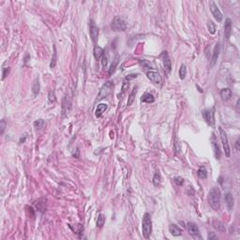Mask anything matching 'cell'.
Returning a JSON list of instances; mask_svg holds the SVG:
<instances>
[{"label":"cell","instance_id":"1","mask_svg":"<svg viewBox=\"0 0 240 240\" xmlns=\"http://www.w3.org/2000/svg\"><path fill=\"white\" fill-rule=\"evenodd\" d=\"M208 203L215 211L220 210V191L218 188H212L208 193Z\"/></svg>","mask_w":240,"mask_h":240},{"label":"cell","instance_id":"2","mask_svg":"<svg viewBox=\"0 0 240 240\" xmlns=\"http://www.w3.org/2000/svg\"><path fill=\"white\" fill-rule=\"evenodd\" d=\"M142 230H143V235H144L145 238L148 239L150 237L151 233H152V220H151V217L149 213H145L144 217H143Z\"/></svg>","mask_w":240,"mask_h":240},{"label":"cell","instance_id":"3","mask_svg":"<svg viewBox=\"0 0 240 240\" xmlns=\"http://www.w3.org/2000/svg\"><path fill=\"white\" fill-rule=\"evenodd\" d=\"M111 27L114 31L115 32H120V31H125L127 28V24L125 21L123 20V18L120 16H116L114 18V20L112 22Z\"/></svg>","mask_w":240,"mask_h":240},{"label":"cell","instance_id":"4","mask_svg":"<svg viewBox=\"0 0 240 240\" xmlns=\"http://www.w3.org/2000/svg\"><path fill=\"white\" fill-rule=\"evenodd\" d=\"M146 76L149 80H150L154 85L156 86H160L162 83V78L160 75L158 71L153 70V69H149L146 71Z\"/></svg>","mask_w":240,"mask_h":240},{"label":"cell","instance_id":"5","mask_svg":"<svg viewBox=\"0 0 240 240\" xmlns=\"http://www.w3.org/2000/svg\"><path fill=\"white\" fill-rule=\"evenodd\" d=\"M219 131L220 139H222V145H223V148H224L225 155L227 156V157H230V155H231V150H230V145H229L228 138H227V134H226V132L223 131V128H222V127H219Z\"/></svg>","mask_w":240,"mask_h":240},{"label":"cell","instance_id":"6","mask_svg":"<svg viewBox=\"0 0 240 240\" xmlns=\"http://www.w3.org/2000/svg\"><path fill=\"white\" fill-rule=\"evenodd\" d=\"M99 27L96 25V23L94 22V20L90 19L89 21V34H90V38L94 43H96L98 41V38H99Z\"/></svg>","mask_w":240,"mask_h":240},{"label":"cell","instance_id":"7","mask_svg":"<svg viewBox=\"0 0 240 240\" xmlns=\"http://www.w3.org/2000/svg\"><path fill=\"white\" fill-rule=\"evenodd\" d=\"M187 227H188L189 233H190L192 238H194V239H202V236H201V235H200L199 228H198V226L195 223L188 222Z\"/></svg>","mask_w":240,"mask_h":240},{"label":"cell","instance_id":"8","mask_svg":"<svg viewBox=\"0 0 240 240\" xmlns=\"http://www.w3.org/2000/svg\"><path fill=\"white\" fill-rule=\"evenodd\" d=\"M209 8H210V10L212 12V15L214 16V18H215L218 22H222L223 16H222V11L219 10L218 6L216 5V3L214 1H210L209 2Z\"/></svg>","mask_w":240,"mask_h":240},{"label":"cell","instance_id":"9","mask_svg":"<svg viewBox=\"0 0 240 240\" xmlns=\"http://www.w3.org/2000/svg\"><path fill=\"white\" fill-rule=\"evenodd\" d=\"M113 88V83L112 82H106L104 85L102 86L100 94H99V100H101L103 98L107 97L110 93H111V90Z\"/></svg>","mask_w":240,"mask_h":240},{"label":"cell","instance_id":"10","mask_svg":"<svg viewBox=\"0 0 240 240\" xmlns=\"http://www.w3.org/2000/svg\"><path fill=\"white\" fill-rule=\"evenodd\" d=\"M203 117L206 121V123H208L209 125L213 126L214 123H215V117H214V111L211 109H206L203 111Z\"/></svg>","mask_w":240,"mask_h":240},{"label":"cell","instance_id":"11","mask_svg":"<svg viewBox=\"0 0 240 240\" xmlns=\"http://www.w3.org/2000/svg\"><path fill=\"white\" fill-rule=\"evenodd\" d=\"M161 57H162L164 70L166 71L167 73H169L170 71H171V69H172V61L170 59L169 55H168L167 52H163L162 55H161Z\"/></svg>","mask_w":240,"mask_h":240},{"label":"cell","instance_id":"12","mask_svg":"<svg viewBox=\"0 0 240 240\" xmlns=\"http://www.w3.org/2000/svg\"><path fill=\"white\" fill-rule=\"evenodd\" d=\"M211 143H212V146L214 149V154H215V158L217 160H219L222 157V151H220V148L217 143V139L215 133H212V137H211Z\"/></svg>","mask_w":240,"mask_h":240},{"label":"cell","instance_id":"13","mask_svg":"<svg viewBox=\"0 0 240 240\" xmlns=\"http://www.w3.org/2000/svg\"><path fill=\"white\" fill-rule=\"evenodd\" d=\"M231 33H232V21H231V19L227 18L225 21V24H224V36L227 40L230 38Z\"/></svg>","mask_w":240,"mask_h":240},{"label":"cell","instance_id":"14","mask_svg":"<svg viewBox=\"0 0 240 240\" xmlns=\"http://www.w3.org/2000/svg\"><path fill=\"white\" fill-rule=\"evenodd\" d=\"M169 231L171 233V235L174 236H181V233H182V230H181L179 227L174 223H171L169 225Z\"/></svg>","mask_w":240,"mask_h":240},{"label":"cell","instance_id":"15","mask_svg":"<svg viewBox=\"0 0 240 240\" xmlns=\"http://www.w3.org/2000/svg\"><path fill=\"white\" fill-rule=\"evenodd\" d=\"M108 108V105L106 103H100V104L97 106V109H96V116L97 117H100V116L103 114L106 110Z\"/></svg>","mask_w":240,"mask_h":240},{"label":"cell","instance_id":"16","mask_svg":"<svg viewBox=\"0 0 240 240\" xmlns=\"http://www.w3.org/2000/svg\"><path fill=\"white\" fill-rule=\"evenodd\" d=\"M219 53H220V44L219 43H217L215 48H214V51H213V56H212V65L216 64L218 58L219 56Z\"/></svg>","mask_w":240,"mask_h":240},{"label":"cell","instance_id":"17","mask_svg":"<svg viewBox=\"0 0 240 240\" xmlns=\"http://www.w3.org/2000/svg\"><path fill=\"white\" fill-rule=\"evenodd\" d=\"M220 97L222 98V100H228L231 99L232 97V90L230 88H223L220 90Z\"/></svg>","mask_w":240,"mask_h":240},{"label":"cell","instance_id":"18","mask_svg":"<svg viewBox=\"0 0 240 240\" xmlns=\"http://www.w3.org/2000/svg\"><path fill=\"white\" fill-rule=\"evenodd\" d=\"M225 202L227 205V207H228L229 210H232L233 207V197L232 195V193L228 192L225 194Z\"/></svg>","mask_w":240,"mask_h":240},{"label":"cell","instance_id":"19","mask_svg":"<svg viewBox=\"0 0 240 240\" xmlns=\"http://www.w3.org/2000/svg\"><path fill=\"white\" fill-rule=\"evenodd\" d=\"M103 54H104L103 49L101 47L98 46V45H96V46L94 47V50H93V55H94V57L96 58V59L99 60L100 58H101Z\"/></svg>","mask_w":240,"mask_h":240},{"label":"cell","instance_id":"20","mask_svg":"<svg viewBox=\"0 0 240 240\" xmlns=\"http://www.w3.org/2000/svg\"><path fill=\"white\" fill-rule=\"evenodd\" d=\"M141 101L145 102V103H153L155 101V98H154V96L150 93H145L142 96Z\"/></svg>","mask_w":240,"mask_h":240},{"label":"cell","instance_id":"21","mask_svg":"<svg viewBox=\"0 0 240 240\" xmlns=\"http://www.w3.org/2000/svg\"><path fill=\"white\" fill-rule=\"evenodd\" d=\"M136 94H137V87H134V88L132 89L131 93L129 94L128 98V102H127V105H128V106H131V105L132 104V103L134 102Z\"/></svg>","mask_w":240,"mask_h":240},{"label":"cell","instance_id":"22","mask_svg":"<svg viewBox=\"0 0 240 240\" xmlns=\"http://www.w3.org/2000/svg\"><path fill=\"white\" fill-rule=\"evenodd\" d=\"M40 89H41V86H40V82H38V78H36L33 83V86H32V91H33L35 96L38 94Z\"/></svg>","mask_w":240,"mask_h":240},{"label":"cell","instance_id":"23","mask_svg":"<svg viewBox=\"0 0 240 240\" xmlns=\"http://www.w3.org/2000/svg\"><path fill=\"white\" fill-rule=\"evenodd\" d=\"M213 226H214V228L217 229L219 232H224L225 231V227H224L223 223L219 222V220H214V222H213Z\"/></svg>","mask_w":240,"mask_h":240},{"label":"cell","instance_id":"24","mask_svg":"<svg viewBox=\"0 0 240 240\" xmlns=\"http://www.w3.org/2000/svg\"><path fill=\"white\" fill-rule=\"evenodd\" d=\"M117 64H118V56L116 55L115 58L114 59V61H113V63H112V65H111V67H110V69H109V75H112L114 72Z\"/></svg>","mask_w":240,"mask_h":240},{"label":"cell","instance_id":"25","mask_svg":"<svg viewBox=\"0 0 240 240\" xmlns=\"http://www.w3.org/2000/svg\"><path fill=\"white\" fill-rule=\"evenodd\" d=\"M105 222V216L103 215V214H100L98 216V219H97V226L99 227V228H101Z\"/></svg>","mask_w":240,"mask_h":240},{"label":"cell","instance_id":"26","mask_svg":"<svg viewBox=\"0 0 240 240\" xmlns=\"http://www.w3.org/2000/svg\"><path fill=\"white\" fill-rule=\"evenodd\" d=\"M186 75H187V68H186L185 65L183 64V65H181L180 69H179V77H180V79L181 80H184Z\"/></svg>","mask_w":240,"mask_h":240},{"label":"cell","instance_id":"27","mask_svg":"<svg viewBox=\"0 0 240 240\" xmlns=\"http://www.w3.org/2000/svg\"><path fill=\"white\" fill-rule=\"evenodd\" d=\"M197 174H198V176H199L200 178L205 179V178L207 177V172H206V170H205V167H201L200 169L198 170Z\"/></svg>","mask_w":240,"mask_h":240},{"label":"cell","instance_id":"28","mask_svg":"<svg viewBox=\"0 0 240 240\" xmlns=\"http://www.w3.org/2000/svg\"><path fill=\"white\" fill-rule=\"evenodd\" d=\"M207 28H208V31L210 32V34L216 33V25L212 21H209L208 24H207Z\"/></svg>","mask_w":240,"mask_h":240},{"label":"cell","instance_id":"29","mask_svg":"<svg viewBox=\"0 0 240 240\" xmlns=\"http://www.w3.org/2000/svg\"><path fill=\"white\" fill-rule=\"evenodd\" d=\"M161 182V177H160V174L159 173H157L155 174V176L153 178V183L155 186H159Z\"/></svg>","mask_w":240,"mask_h":240},{"label":"cell","instance_id":"30","mask_svg":"<svg viewBox=\"0 0 240 240\" xmlns=\"http://www.w3.org/2000/svg\"><path fill=\"white\" fill-rule=\"evenodd\" d=\"M101 65L103 68H106L108 65V55L107 53H104L101 56Z\"/></svg>","mask_w":240,"mask_h":240},{"label":"cell","instance_id":"31","mask_svg":"<svg viewBox=\"0 0 240 240\" xmlns=\"http://www.w3.org/2000/svg\"><path fill=\"white\" fill-rule=\"evenodd\" d=\"M54 49H55V51H54V55H53V58H52V61H51V64H50L51 69L55 68V64H56V48H55V46H54Z\"/></svg>","mask_w":240,"mask_h":240},{"label":"cell","instance_id":"32","mask_svg":"<svg viewBox=\"0 0 240 240\" xmlns=\"http://www.w3.org/2000/svg\"><path fill=\"white\" fill-rule=\"evenodd\" d=\"M174 182L176 183L177 186H182L183 183H184V179L180 176H177V177H174Z\"/></svg>","mask_w":240,"mask_h":240},{"label":"cell","instance_id":"33","mask_svg":"<svg viewBox=\"0 0 240 240\" xmlns=\"http://www.w3.org/2000/svg\"><path fill=\"white\" fill-rule=\"evenodd\" d=\"M44 120H42V119H38V120H36L35 122H34V126L36 127V128H41L43 125H44Z\"/></svg>","mask_w":240,"mask_h":240},{"label":"cell","instance_id":"34","mask_svg":"<svg viewBox=\"0 0 240 240\" xmlns=\"http://www.w3.org/2000/svg\"><path fill=\"white\" fill-rule=\"evenodd\" d=\"M48 98H49V100L51 102H55V92L53 91V90H51V91L49 92Z\"/></svg>","mask_w":240,"mask_h":240},{"label":"cell","instance_id":"35","mask_svg":"<svg viewBox=\"0 0 240 240\" xmlns=\"http://www.w3.org/2000/svg\"><path fill=\"white\" fill-rule=\"evenodd\" d=\"M5 128H6V121L4 119H2L1 122H0V133L3 134Z\"/></svg>","mask_w":240,"mask_h":240},{"label":"cell","instance_id":"36","mask_svg":"<svg viewBox=\"0 0 240 240\" xmlns=\"http://www.w3.org/2000/svg\"><path fill=\"white\" fill-rule=\"evenodd\" d=\"M10 72V68H3V76H2V79L4 80L6 76H7Z\"/></svg>","mask_w":240,"mask_h":240},{"label":"cell","instance_id":"37","mask_svg":"<svg viewBox=\"0 0 240 240\" xmlns=\"http://www.w3.org/2000/svg\"><path fill=\"white\" fill-rule=\"evenodd\" d=\"M137 76H138V74H129V75H128V76L125 78V80H127V81H131V80L134 79V78H136Z\"/></svg>","mask_w":240,"mask_h":240},{"label":"cell","instance_id":"38","mask_svg":"<svg viewBox=\"0 0 240 240\" xmlns=\"http://www.w3.org/2000/svg\"><path fill=\"white\" fill-rule=\"evenodd\" d=\"M207 238L210 239V240H211V239H217L218 236H217L214 233H208V236H207Z\"/></svg>","mask_w":240,"mask_h":240},{"label":"cell","instance_id":"39","mask_svg":"<svg viewBox=\"0 0 240 240\" xmlns=\"http://www.w3.org/2000/svg\"><path fill=\"white\" fill-rule=\"evenodd\" d=\"M239 142H240L239 139H237L236 142V148L237 149V150H239V149H240V147H239Z\"/></svg>","mask_w":240,"mask_h":240},{"label":"cell","instance_id":"40","mask_svg":"<svg viewBox=\"0 0 240 240\" xmlns=\"http://www.w3.org/2000/svg\"><path fill=\"white\" fill-rule=\"evenodd\" d=\"M25 138H27V136H24V138H21V139H20V144H22V143H24V142L25 141Z\"/></svg>","mask_w":240,"mask_h":240}]
</instances>
